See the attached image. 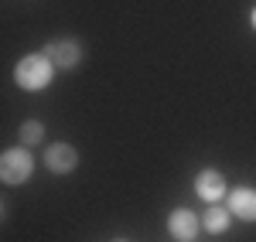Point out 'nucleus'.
I'll list each match as a JSON object with an SVG mask.
<instances>
[{
	"mask_svg": "<svg viewBox=\"0 0 256 242\" xmlns=\"http://www.w3.org/2000/svg\"><path fill=\"white\" fill-rule=\"evenodd\" d=\"M41 137H44L41 123H34V120L20 123V143H24V147H34V143H41Z\"/></svg>",
	"mask_w": 256,
	"mask_h": 242,
	"instance_id": "obj_9",
	"label": "nucleus"
},
{
	"mask_svg": "<svg viewBox=\"0 0 256 242\" xmlns=\"http://www.w3.org/2000/svg\"><path fill=\"white\" fill-rule=\"evenodd\" d=\"M229 212L242 222H256V188H236L229 195Z\"/></svg>",
	"mask_w": 256,
	"mask_h": 242,
	"instance_id": "obj_7",
	"label": "nucleus"
},
{
	"mask_svg": "<svg viewBox=\"0 0 256 242\" xmlns=\"http://www.w3.org/2000/svg\"><path fill=\"white\" fill-rule=\"evenodd\" d=\"M34 171V157L24 150V147H14V150H4L0 154V181L4 184H24Z\"/></svg>",
	"mask_w": 256,
	"mask_h": 242,
	"instance_id": "obj_2",
	"label": "nucleus"
},
{
	"mask_svg": "<svg viewBox=\"0 0 256 242\" xmlns=\"http://www.w3.org/2000/svg\"><path fill=\"white\" fill-rule=\"evenodd\" d=\"M253 27H256V7H253Z\"/></svg>",
	"mask_w": 256,
	"mask_h": 242,
	"instance_id": "obj_10",
	"label": "nucleus"
},
{
	"mask_svg": "<svg viewBox=\"0 0 256 242\" xmlns=\"http://www.w3.org/2000/svg\"><path fill=\"white\" fill-rule=\"evenodd\" d=\"M44 58L52 61L55 68H76L82 61V44L76 38H58L44 48Z\"/></svg>",
	"mask_w": 256,
	"mask_h": 242,
	"instance_id": "obj_3",
	"label": "nucleus"
},
{
	"mask_svg": "<svg viewBox=\"0 0 256 242\" xmlns=\"http://www.w3.org/2000/svg\"><path fill=\"white\" fill-rule=\"evenodd\" d=\"M195 191H198V198L202 202H208V205H216L222 195H226V178L218 174V171H202L195 178Z\"/></svg>",
	"mask_w": 256,
	"mask_h": 242,
	"instance_id": "obj_6",
	"label": "nucleus"
},
{
	"mask_svg": "<svg viewBox=\"0 0 256 242\" xmlns=\"http://www.w3.org/2000/svg\"><path fill=\"white\" fill-rule=\"evenodd\" d=\"M52 79H55V65L44 58V55H28V58H20L18 68H14V82H18L20 89H28V92L44 89Z\"/></svg>",
	"mask_w": 256,
	"mask_h": 242,
	"instance_id": "obj_1",
	"label": "nucleus"
},
{
	"mask_svg": "<svg viewBox=\"0 0 256 242\" xmlns=\"http://www.w3.org/2000/svg\"><path fill=\"white\" fill-rule=\"evenodd\" d=\"M0 212H4V202H0Z\"/></svg>",
	"mask_w": 256,
	"mask_h": 242,
	"instance_id": "obj_11",
	"label": "nucleus"
},
{
	"mask_svg": "<svg viewBox=\"0 0 256 242\" xmlns=\"http://www.w3.org/2000/svg\"><path fill=\"white\" fill-rule=\"evenodd\" d=\"M44 164H48L52 174H68V171H76V164H79V150H76L72 143H52V147L44 150Z\"/></svg>",
	"mask_w": 256,
	"mask_h": 242,
	"instance_id": "obj_4",
	"label": "nucleus"
},
{
	"mask_svg": "<svg viewBox=\"0 0 256 242\" xmlns=\"http://www.w3.org/2000/svg\"><path fill=\"white\" fill-rule=\"evenodd\" d=\"M198 215L195 212H188V208H178V212H171L168 215V232L174 236V239H181V242H192L198 236Z\"/></svg>",
	"mask_w": 256,
	"mask_h": 242,
	"instance_id": "obj_5",
	"label": "nucleus"
},
{
	"mask_svg": "<svg viewBox=\"0 0 256 242\" xmlns=\"http://www.w3.org/2000/svg\"><path fill=\"white\" fill-rule=\"evenodd\" d=\"M202 225L208 229V232H226L229 229V212L226 208H218V205H208V212H205V219H202Z\"/></svg>",
	"mask_w": 256,
	"mask_h": 242,
	"instance_id": "obj_8",
	"label": "nucleus"
},
{
	"mask_svg": "<svg viewBox=\"0 0 256 242\" xmlns=\"http://www.w3.org/2000/svg\"><path fill=\"white\" fill-rule=\"evenodd\" d=\"M116 242H126V239H116Z\"/></svg>",
	"mask_w": 256,
	"mask_h": 242,
	"instance_id": "obj_12",
	"label": "nucleus"
}]
</instances>
